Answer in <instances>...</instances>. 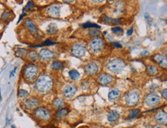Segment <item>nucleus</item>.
I'll return each instance as SVG.
<instances>
[{"instance_id":"obj_43","label":"nucleus","mask_w":167,"mask_h":128,"mask_svg":"<svg viewBox=\"0 0 167 128\" xmlns=\"http://www.w3.org/2000/svg\"><path fill=\"white\" fill-rule=\"evenodd\" d=\"M16 69H17V68L15 67V68H14L13 70H12V72H11V73H10V77H12V76H13L14 75H15V73H16Z\"/></svg>"},{"instance_id":"obj_36","label":"nucleus","mask_w":167,"mask_h":128,"mask_svg":"<svg viewBox=\"0 0 167 128\" xmlns=\"http://www.w3.org/2000/svg\"><path fill=\"white\" fill-rule=\"evenodd\" d=\"M26 52L27 50L26 49H19L16 52V56H23L26 53Z\"/></svg>"},{"instance_id":"obj_30","label":"nucleus","mask_w":167,"mask_h":128,"mask_svg":"<svg viewBox=\"0 0 167 128\" xmlns=\"http://www.w3.org/2000/svg\"><path fill=\"white\" fill-rule=\"evenodd\" d=\"M83 28H90V29H100V26L99 25L96 24V23H92L90 22H87V23H84L82 25Z\"/></svg>"},{"instance_id":"obj_17","label":"nucleus","mask_w":167,"mask_h":128,"mask_svg":"<svg viewBox=\"0 0 167 128\" xmlns=\"http://www.w3.org/2000/svg\"><path fill=\"white\" fill-rule=\"evenodd\" d=\"M47 14H48V16H51V17H59V15H60V6L59 5H56V4L51 5L47 9Z\"/></svg>"},{"instance_id":"obj_14","label":"nucleus","mask_w":167,"mask_h":128,"mask_svg":"<svg viewBox=\"0 0 167 128\" xmlns=\"http://www.w3.org/2000/svg\"><path fill=\"white\" fill-rule=\"evenodd\" d=\"M155 120L160 125H166L167 114L164 110H159L155 114Z\"/></svg>"},{"instance_id":"obj_11","label":"nucleus","mask_w":167,"mask_h":128,"mask_svg":"<svg viewBox=\"0 0 167 128\" xmlns=\"http://www.w3.org/2000/svg\"><path fill=\"white\" fill-rule=\"evenodd\" d=\"M77 92V87L73 84H68L63 88L62 90V94L66 98L70 99L72 98L76 95Z\"/></svg>"},{"instance_id":"obj_24","label":"nucleus","mask_w":167,"mask_h":128,"mask_svg":"<svg viewBox=\"0 0 167 128\" xmlns=\"http://www.w3.org/2000/svg\"><path fill=\"white\" fill-rule=\"evenodd\" d=\"M65 105H66V103L61 98H55L52 102V107L55 109H62V108H64Z\"/></svg>"},{"instance_id":"obj_22","label":"nucleus","mask_w":167,"mask_h":128,"mask_svg":"<svg viewBox=\"0 0 167 128\" xmlns=\"http://www.w3.org/2000/svg\"><path fill=\"white\" fill-rule=\"evenodd\" d=\"M147 73L149 76H154L159 74V69L156 66L150 64L147 66Z\"/></svg>"},{"instance_id":"obj_5","label":"nucleus","mask_w":167,"mask_h":128,"mask_svg":"<svg viewBox=\"0 0 167 128\" xmlns=\"http://www.w3.org/2000/svg\"><path fill=\"white\" fill-rule=\"evenodd\" d=\"M33 115L38 120L42 122L49 121L51 118V111L45 107H39L33 111Z\"/></svg>"},{"instance_id":"obj_31","label":"nucleus","mask_w":167,"mask_h":128,"mask_svg":"<svg viewBox=\"0 0 167 128\" xmlns=\"http://www.w3.org/2000/svg\"><path fill=\"white\" fill-rule=\"evenodd\" d=\"M18 96H19V97H20V98L22 99H26L27 98V97H29L30 94H29L26 90L20 89V90H18Z\"/></svg>"},{"instance_id":"obj_37","label":"nucleus","mask_w":167,"mask_h":128,"mask_svg":"<svg viewBox=\"0 0 167 128\" xmlns=\"http://www.w3.org/2000/svg\"><path fill=\"white\" fill-rule=\"evenodd\" d=\"M34 6H35L34 2H32V1H30V2H28L27 5H26V7H25L24 9H26V10L29 11V10H30V9H33V8Z\"/></svg>"},{"instance_id":"obj_34","label":"nucleus","mask_w":167,"mask_h":128,"mask_svg":"<svg viewBox=\"0 0 167 128\" xmlns=\"http://www.w3.org/2000/svg\"><path fill=\"white\" fill-rule=\"evenodd\" d=\"M54 44H56V43L54 41H52V40H46L44 43H43L42 44H40V45H39V46H36L35 47L44 46H51V45H54Z\"/></svg>"},{"instance_id":"obj_26","label":"nucleus","mask_w":167,"mask_h":128,"mask_svg":"<svg viewBox=\"0 0 167 128\" xmlns=\"http://www.w3.org/2000/svg\"><path fill=\"white\" fill-rule=\"evenodd\" d=\"M140 114H141V111H140V110H139V109L132 110H130V112H129V117H128L127 119L129 120L135 119V118L139 116Z\"/></svg>"},{"instance_id":"obj_47","label":"nucleus","mask_w":167,"mask_h":128,"mask_svg":"<svg viewBox=\"0 0 167 128\" xmlns=\"http://www.w3.org/2000/svg\"><path fill=\"white\" fill-rule=\"evenodd\" d=\"M149 54V53L147 52V51H145V52H143L141 53V56H143V55H148Z\"/></svg>"},{"instance_id":"obj_16","label":"nucleus","mask_w":167,"mask_h":128,"mask_svg":"<svg viewBox=\"0 0 167 128\" xmlns=\"http://www.w3.org/2000/svg\"><path fill=\"white\" fill-rule=\"evenodd\" d=\"M100 19H101L100 21H101L102 23H106V24L108 25H115H115L120 24L122 21L121 19H113V18L109 17L106 14H103V15L101 16Z\"/></svg>"},{"instance_id":"obj_9","label":"nucleus","mask_w":167,"mask_h":128,"mask_svg":"<svg viewBox=\"0 0 167 128\" xmlns=\"http://www.w3.org/2000/svg\"><path fill=\"white\" fill-rule=\"evenodd\" d=\"M113 77L110 74L102 73L97 77V82L102 86H109L113 83Z\"/></svg>"},{"instance_id":"obj_38","label":"nucleus","mask_w":167,"mask_h":128,"mask_svg":"<svg viewBox=\"0 0 167 128\" xmlns=\"http://www.w3.org/2000/svg\"><path fill=\"white\" fill-rule=\"evenodd\" d=\"M81 86L83 90H86V89L87 88H90V84H89L88 80H84V81L83 80L81 83Z\"/></svg>"},{"instance_id":"obj_10","label":"nucleus","mask_w":167,"mask_h":128,"mask_svg":"<svg viewBox=\"0 0 167 128\" xmlns=\"http://www.w3.org/2000/svg\"><path fill=\"white\" fill-rule=\"evenodd\" d=\"M23 105L26 109L27 110H36L38 108L40 105V101L38 98L32 97V98L27 99L23 101Z\"/></svg>"},{"instance_id":"obj_4","label":"nucleus","mask_w":167,"mask_h":128,"mask_svg":"<svg viewBox=\"0 0 167 128\" xmlns=\"http://www.w3.org/2000/svg\"><path fill=\"white\" fill-rule=\"evenodd\" d=\"M126 66V62L122 59H114L108 62L106 69L112 73H119Z\"/></svg>"},{"instance_id":"obj_7","label":"nucleus","mask_w":167,"mask_h":128,"mask_svg":"<svg viewBox=\"0 0 167 128\" xmlns=\"http://www.w3.org/2000/svg\"><path fill=\"white\" fill-rule=\"evenodd\" d=\"M144 103L148 107H155L161 103L160 97L156 93H150L145 97Z\"/></svg>"},{"instance_id":"obj_28","label":"nucleus","mask_w":167,"mask_h":128,"mask_svg":"<svg viewBox=\"0 0 167 128\" xmlns=\"http://www.w3.org/2000/svg\"><path fill=\"white\" fill-rule=\"evenodd\" d=\"M69 75L70 79L72 80H78V79L79 78V76H80L79 73L77 70H76V69H71V70L69 72Z\"/></svg>"},{"instance_id":"obj_35","label":"nucleus","mask_w":167,"mask_h":128,"mask_svg":"<svg viewBox=\"0 0 167 128\" xmlns=\"http://www.w3.org/2000/svg\"><path fill=\"white\" fill-rule=\"evenodd\" d=\"M10 16H11L10 12L8 10H5V12L2 14V16H1V20H2V21L7 20V19H9V18H10Z\"/></svg>"},{"instance_id":"obj_27","label":"nucleus","mask_w":167,"mask_h":128,"mask_svg":"<svg viewBox=\"0 0 167 128\" xmlns=\"http://www.w3.org/2000/svg\"><path fill=\"white\" fill-rule=\"evenodd\" d=\"M64 64L60 61H54L52 64V69L53 70H61L63 69Z\"/></svg>"},{"instance_id":"obj_21","label":"nucleus","mask_w":167,"mask_h":128,"mask_svg":"<svg viewBox=\"0 0 167 128\" xmlns=\"http://www.w3.org/2000/svg\"><path fill=\"white\" fill-rule=\"evenodd\" d=\"M69 110L68 108H62L57 110L55 114V119L56 120H62L66 118L67 115L69 114Z\"/></svg>"},{"instance_id":"obj_20","label":"nucleus","mask_w":167,"mask_h":128,"mask_svg":"<svg viewBox=\"0 0 167 128\" xmlns=\"http://www.w3.org/2000/svg\"><path fill=\"white\" fill-rule=\"evenodd\" d=\"M119 113L116 110H110L108 113V115H107V119H108V121L111 122V123H114V122H116L119 119Z\"/></svg>"},{"instance_id":"obj_6","label":"nucleus","mask_w":167,"mask_h":128,"mask_svg":"<svg viewBox=\"0 0 167 128\" xmlns=\"http://www.w3.org/2000/svg\"><path fill=\"white\" fill-rule=\"evenodd\" d=\"M140 98V94L139 90H132L127 92L125 95V102L129 107H133L139 104Z\"/></svg>"},{"instance_id":"obj_23","label":"nucleus","mask_w":167,"mask_h":128,"mask_svg":"<svg viewBox=\"0 0 167 128\" xmlns=\"http://www.w3.org/2000/svg\"><path fill=\"white\" fill-rule=\"evenodd\" d=\"M26 58L29 61L32 62H36V61L39 59V54L34 50L30 51V52H28L27 54H26Z\"/></svg>"},{"instance_id":"obj_19","label":"nucleus","mask_w":167,"mask_h":128,"mask_svg":"<svg viewBox=\"0 0 167 128\" xmlns=\"http://www.w3.org/2000/svg\"><path fill=\"white\" fill-rule=\"evenodd\" d=\"M121 96V91L117 88L111 89L108 94L109 101L111 102H115L117 101Z\"/></svg>"},{"instance_id":"obj_2","label":"nucleus","mask_w":167,"mask_h":128,"mask_svg":"<svg viewBox=\"0 0 167 128\" xmlns=\"http://www.w3.org/2000/svg\"><path fill=\"white\" fill-rule=\"evenodd\" d=\"M39 68L38 66L33 63L28 64L23 68V78L27 82H34L38 77Z\"/></svg>"},{"instance_id":"obj_42","label":"nucleus","mask_w":167,"mask_h":128,"mask_svg":"<svg viewBox=\"0 0 167 128\" xmlns=\"http://www.w3.org/2000/svg\"><path fill=\"white\" fill-rule=\"evenodd\" d=\"M133 27H131L127 31V35L128 36H131V35L133 34Z\"/></svg>"},{"instance_id":"obj_32","label":"nucleus","mask_w":167,"mask_h":128,"mask_svg":"<svg viewBox=\"0 0 167 128\" xmlns=\"http://www.w3.org/2000/svg\"><path fill=\"white\" fill-rule=\"evenodd\" d=\"M111 31H112V33L115 35H122L123 33V30L122 28L118 27V26H115V27H112L111 29Z\"/></svg>"},{"instance_id":"obj_33","label":"nucleus","mask_w":167,"mask_h":128,"mask_svg":"<svg viewBox=\"0 0 167 128\" xmlns=\"http://www.w3.org/2000/svg\"><path fill=\"white\" fill-rule=\"evenodd\" d=\"M144 18H145V20H146V22H147V23L148 24V26H150V27H151L152 23H153V19H152V17L150 16V14L145 13Z\"/></svg>"},{"instance_id":"obj_8","label":"nucleus","mask_w":167,"mask_h":128,"mask_svg":"<svg viewBox=\"0 0 167 128\" xmlns=\"http://www.w3.org/2000/svg\"><path fill=\"white\" fill-rule=\"evenodd\" d=\"M71 53L76 57L82 58L85 56L86 52H87V48L86 46L82 43H76L72 45L70 49Z\"/></svg>"},{"instance_id":"obj_1","label":"nucleus","mask_w":167,"mask_h":128,"mask_svg":"<svg viewBox=\"0 0 167 128\" xmlns=\"http://www.w3.org/2000/svg\"><path fill=\"white\" fill-rule=\"evenodd\" d=\"M53 81L51 76L47 74H43L39 76L35 83V88L40 93H47L52 90Z\"/></svg>"},{"instance_id":"obj_40","label":"nucleus","mask_w":167,"mask_h":128,"mask_svg":"<svg viewBox=\"0 0 167 128\" xmlns=\"http://www.w3.org/2000/svg\"><path fill=\"white\" fill-rule=\"evenodd\" d=\"M112 45L114 47H116V48H122V45L120 43H112Z\"/></svg>"},{"instance_id":"obj_15","label":"nucleus","mask_w":167,"mask_h":128,"mask_svg":"<svg viewBox=\"0 0 167 128\" xmlns=\"http://www.w3.org/2000/svg\"><path fill=\"white\" fill-rule=\"evenodd\" d=\"M39 57L43 61H49L54 57V53L49 50L43 49L39 53Z\"/></svg>"},{"instance_id":"obj_49","label":"nucleus","mask_w":167,"mask_h":128,"mask_svg":"<svg viewBox=\"0 0 167 128\" xmlns=\"http://www.w3.org/2000/svg\"><path fill=\"white\" fill-rule=\"evenodd\" d=\"M12 128H16V126H14V125H12Z\"/></svg>"},{"instance_id":"obj_48","label":"nucleus","mask_w":167,"mask_h":128,"mask_svg":"<svg viewBox=\"0 0 167 128\" xmlns=\"http://www.w3.org/2000/svg\"><path fill=\"white\" fill-rule=\"evenodd\" d=\"M2 101V96H1V90H0V101Z\"/></svg>"},{"instance_id":"obj_29","label":"nucleus","mask_w":167,"mask_h":128,"mask_svg":"<svg viewBox=\"0 0 167 128\" xmlns=\"http://www.w3.org/2000/svg\"><path fill=\"white\" fill-rule=\"evenodd\" d=\"M88 34L90 37H93V38H96V37H99L101 33H100L99 30H96V29H90V31L88 32Z\"/></svg>"},{"instance_id":"obj_41","label":"nucleus","mask_w":167,"mask_h":128,"mask_svg":"<svg viewBox=\"0 0 167 128\" xmlns=\"http://www.w3.org/2000/svg\"><path fill=\"white\" fill-rule=\"evenodd\" d=\"M159 86L156 84H153L152 86H150V90H156V89H158Z\"/></svg>"},{"instance_id":"obj_39","label":"nucleus","mask_w":167,"mask_h":128,"mask_svg":"<svg viewBox=\"0 0 167 128\" xmlns=\"http://www.w3.org/2000/svg\"><path fill=\"white\" fill-rule=\"evenodd\" d=\"M161 94H162V97H163L165 100H166L167 99V89H163V90H162V92H161Z\"/></svg>"},{"instance_id":"obj_13","label":"nucleus","mask_w":167,"mask_h":128,"mask_svg":"<svg viewBox=\"0 0 167 128\" xmlns=\"http://www.w3.org/2000/svg\"><path fill=\"white\" fill-rule=\"evenodd\" d=\"M152 59L154 62H156L159 66H161L162 68H164V69H166L167 58L165 56L160 53H156L152 56Z\"/></svg>"},{"instance_id":"obj_18","label":"nucleus","mask_w":167,"mask_h":128,"mask_svg":"<svg viewBox=\"0 0 167 128\" xmlns=\"http://www.w3.org/2000/svg\"><path fill=\"white\" fill-rule=\"evenodd\" d=\"M25 26L27 28V30L35 36V37H38L39 33H38V29L36 26V25L34 24L33 21L30 19H26L25 21Z\"/></svg>"},{"instance_id":"obj_12","label":"nucleus","mask_w":167,"mask_h":128,"mask_svg":"<svg viewBox=\"0 0 167 128\" xmlns=\"http://www.w3.org/2000/svg\"><path fill=\"white\" fill-rule=\"evenodd\" d=\"M84 71L88 76H94L99 72V65L94 62H89L84 66Z\"/></svg>"},{"instance_id":"obj_3","label":"nucleus","mask_w":167,"mask_h":128,"mask_svg":"<svg viewBox=\"0 0 167 128\" xmlns=\"http://www.w3.org/2000/svg\"><path fill=\"white\" fill-rule=\"evenodd\" d=\"M105 41L100 37H96L92 39L89 43V49L90 52L93 54H98L102 51L105 47Z\"/></svg>"},{"instance_id":"obj_45","label":"nucleus","mask_w":167,"mask_h":128,"mask_svg":"<svg viewBox=\"0 0 167 128\" xmlns=\"http://www.w3.org/2000/svg\"><path fill=\"white\" fill-rule=\"evenodd\" d=\"M9 123H10V120H9V119L8 117L6 118V122H5V124H6V126L7 125H9Z\"/></svg>"},{"instance_id":"obj_25","label":"nucleus","mask_w":167,"mask_h":128,"mask_svg":"<svg viewBox=\"0 0 167 128\" xmlns=\"http://www.w3.org/2000/svg\"><path fill=\"white\" fill-rule=\"evenodd\" d=\"M57 32H58V27H57V25L55 23H50L47 27L46 33L48 34L54 35L57 33Z\"/></svg>"},{"instance_id":"obj_46","label":"nucleus","mask_w":167,"mask_h":128,"mask_svg":"<svg viewBox=\"0 0 167 128\" xmlns=\"http://www.w3.org/2000/svg\"><path fill=\"white\" fill-rule=\"evenodd\" d=\"M152 128H162V127L161 126H159V125H154V126H152Z\"/></svg>"},{"instance_id":"obj_44","label":"nucleus","mask_w":167,"mask_h":128,"mask_svg":"<svg viewBox=\"0 0 167 128\" xmlns=\"http://www.w3.org/2000/svg\"><path fill=\"white\" fill-rule=\"evenodd\" d=\"M24 10H25V9H23V14H22V15H21V16H20V17H19V21H18V23H19V22H20V21H21V19H23V16H25V13H24Z\"/></svg>"}]
</instances>
